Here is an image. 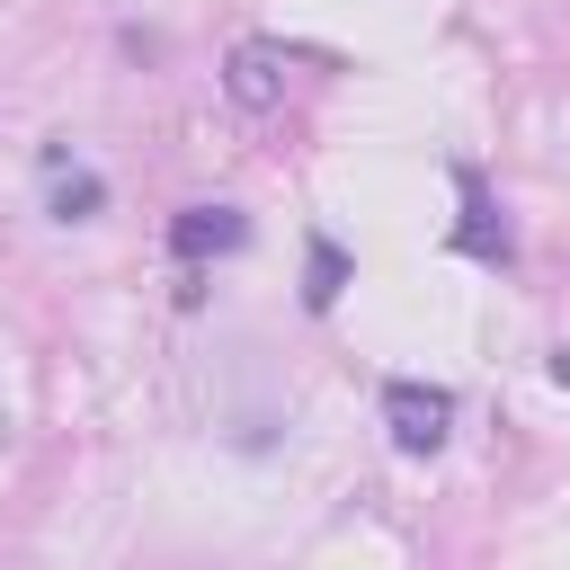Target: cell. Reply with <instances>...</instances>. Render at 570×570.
Returning a JSON list of instances; mask_svg holds the SVG:
<instances>
[{"label":"cell","instance_id":"obj_1","mask_svg":"<svg viewBox=\"0 0 570 570\" xmlns=\"http://www.w3.org/2000/svg\"><path fill=\"white\" fill-rule=\"evenodd\" d=\"M445 419H454V392H436V383H383V428H392L401 454H436Z\"/></svg>","mask_w":570,"mask_h":570},{"label":"cell","instance_id":"obj_2","mask_svg":"<svg viewBox=\"0 0 570 570\" xmlns=\"http://www.w3.org/2000/svg\"><path fill=\"white\" fill-rule=\"evenodd\" d=\"M223 89H232V107H249V116L285 107V45H267V36L232 45V53H223Z\"/></svg>","mask_w":570,"mask_h":570},{"label":"cell","instance_id":"obj_3","mask_svg":"<svg viewBox=\"0 0 570 570\" xmlns=\"http://www.w3.org/2000/svg\"><path fill=\"white\" fill-rule=\"evenodd\" d=\"M249 240V223H240V205H187L178 223H169V249L196 267V258H223V249H240Z\"/></svg>","mask_w":570,"mask_h":570},{"label":"cell","instance_id":"obj_4","mask_svg":"<svg viewBox=\"0 0 570 570\" xmlns=\"http://www.w3.org/2000/svg\"><path fill=\"white\" fill-rule=\"evenodd\" d=\"M98 205H107V178L98 169H53V187H45V214L53 223H89Z\"/></svg>","mask_w":570,"mask_h":570},{"label":"cell","instance_id":"obj_5","mask_svg":"<svg viewBox=\"0 0 570 570\" xmlns=\"http://www.w3.org/2000/svg\"><path fill=\"white\" fill-rule=\"evenodd\" d=\"M454 249H472V258H508V223L490 214L481 178H463V232H454Z\"/></svg>","mask_w":570,"mask_h":570},{"label":"cell","instance_id":"obj_6","mask_svg":"<svg viewBox=\"0 0 570 570\" xmlns=\"http://www.w3.org/2000/svg\"><path fill=\"white\" fill-rule=\"evenodd\" d=\"M338 285H347V249H338V240H312V285H303V303H312V312H330V303H338Z\"/></svg>","mask_w":570,"mask_h":570},{"label":"cell","instance_id":"obj_7","mask_svg":"<svg viewBox=\"0 0 570 570\" xmlns=\"http://www.w3.org/2000/svg\"><path fill=\"white\" fill-rule=\"evenodd\" d=\"M552 383H561V392H570V347H561V356H552Z\"/></svg>","mask_w":570,"mask_h":570}]
</instances>
